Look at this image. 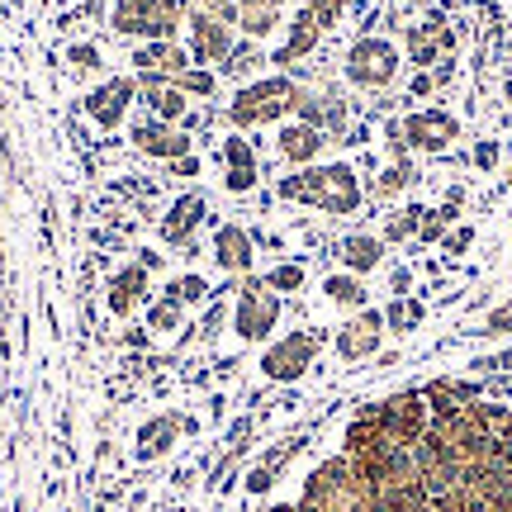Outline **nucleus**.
Returning a JSON list of instances; mask_svg holds the SVG:
<instances>
[{"mask_svg":"<svg viewBox=\"0 0 512 512\" xmlns=\"http://www.w3.org/2000/svg\"><path fill=\"white\" fill-rule=\"evenodd\" d=\"M280 200L309 204L318 214H332V219H347L361 209L366 190H361V176L351 162H328V166H304L299 176H285L280 181Z\"/></svg>","mask_w":512,"mask_h":512,"instance_id":"f257e3e1","label":"nucleus"},{"mask_svg":"<svg viewBox=\"0 0 512 512\" xmlns=\"http://www.w3.org/2000/svg\"><path fill=\"white\" fill-rule=\"evenodd\" d=\"M299 105V81L290 76H256L247 86H238V95L228 100V119L238 128H266V124H280L285 114H294Z\"/></svg>","mask_w":512,"mask_h":512,"instance_id":"f03ea898","label":"nucleus"},{"mask_svg":"<svg viewBox=\"0 0 512 512\" xmlns=\"http://www.w3.org/2000/svg\"><path fill=\"white\" fill-rule=\"evenodd\" d=\"M403 57L399 48L380 34H366L356 38L347 48V62H342V72H347L351 86H361V91H384V86H394V76H399Z\"/></svg>","mask_w":512,"mask_h":512,"instance_id":"7ed1b4c3","label":"nucleus"},{"mask_svg":"<svg viewBox=\"0 0 512 512\" xmlns=\"http://www.w3.org/2000/svg\"><path fill=\"white\" fill-rule=\"evenodd\" d=\"M280 323V294L266 290V280L238 275V309H233V332L238 342H266Z\"/></svg>","mask_w":512,"mask_h":512,"instance_id":"20e7f679","label":"nucleus"},{"mask_svg":"<svg viewBox=\"0 0 512 512\" xmlns=\"http://www.w3.org/2000/svg\"><path fill=\"white\" fill-rule=\"evenodd\" d=\"M185 48H190V62L195 67H223L228 53L238 48V38H233V24L219 15H209V10H185Z\"/></svg>","mask_w":512,"mask_h":512,"instance_id":"39448f33","label":"nucleus"},{"mask_svg":"<svg viewBox=\"0 0 512 512\" xmlns=\"http://www.w3.org/2000/svg\"><path fill=\"white\" fill-rule=\"evenodd\" d=\"M380 427L394 446H408V451H413V446L427 437V427H432V408L422 399V389H403L394 399H384L380 403Z\"/></svg>","mask_w":512,"mask_h":512,"instance_id":"423d86ee","label":"nucleus"},{"mask_svg":"<svg viewBox=\"0 0 512 512\" xmlns=\"http://www.w3.org/2000/svg\"><path fill=\"white\" fill-rule=\"evenodd\" d=\"M318 347H323V332H313V328L290 332V337H280L275 347H266V356H261V375L275 380V384L299 380V375L313 366Z\"/></svg>","mask_w":512,"mask_h":512,"instance_id":"0eeeda50","label":"nucleus"},{"mask_svg":"<svg viewBox=\"0 0 512 512\" xmlns=\"http://www.w3.org/2000/svg\"><path fill=\"white\" fill-rule=\"evenodd\" d=\"M128 138L133 147L143 152V157H157V162H181L195 152V138L176 124H162V119H152V114H138L133 128H128Z\"/></svg>","mask_w":512,"mask_h":512,"instance_id":"6e6552de","label":"nucleus"},{"mask_svg":"<svg viewBox=\"0 0 512 512\" xmlns=\"http://www.w3.org/2000/svg\"><path fill=\"white\" fill-rule=\"evenodd\" d=\"M451 53H456V29H451L441 15H427V19H418V24L408 29V62H413L418 72L441 67Z\"/></svg>","mask_w":512,"mask_h":512,"instance_id":"1a4fd4ad","label":"nucleus"},{"mask_svg":"<svg viewBox=\"0 0 512 512\" xmlns=\"http://www.w3.org/2000/svg\"><path fill=\"white\" fill-rule=\"evenodd\" d=\"M460 138V119L451 110H413L403 119V143L413 152H446Z\"/></svg>","mask_w":512,"mask_h":512,"instance_id":"9d476101","label":"nucleus"},{"mask_svg":"<svg viewBox=\"0 0 512 512\" xmlns=\"http://www.w3.org/2000/svg\"><path fill=\"white\" fill-rule=\"evenodd\" d=\"M384 342V313L380 309H356V318H347L337 337H332V347L342 361H370Z\"/></svg>","mask_w":512,"mask_h":512,"instance_id":"9b49d317","label":"nucleus"},{"mask_svg":"<svg viewBox=\"0 0 512 512\" xmlns=\"http://www.w3.org/2000/svg\"><path fill=\"white\" fill-rule=\"evenodd\" d=\"M133 100H138V76H110L105 86H95V91L86 95V114H91L95 128L110 133V128L124 124V114Z\"/></svg>","mask_w":512,"mask_h":512,"instance_id":"f8f14e48","label":"nucleus"},{"mask_svg":"<svg viewBox=\"0 0 512 512\" xmlns=\"http://www.w3.org/2000/svg\"><path fill=\"white\" fill-rule=\"evenodd\" d=\"M138 100H143V110L152 119H162V124H185V114H190V95L176 86V81H166V76H138Z\"/></svg>","mask_w":512,"mask_h":512,"instance_id":"ddd939ff","label":"nucleus"},{"mask_svg":"<svg viewBox=\"0 0 512 512\" xmlns=\"http://www.w3.org/2000/svg\"><path fill=\"white\" fill-rule=\"evenodd\" d=\"M195 62H190V48H185L181 38H166V43H138L133 48V72L138 76H166V81H176L181 72H190Z\"/></svg>","mask_w":512,"mask_h":512,"instance_id":"4468645a","label":"nucleus"},{"mask_svg":"<svg viewBox=\"0 0 512 512\" xmlns=\"http://www.w3.org/2000/svg\"><path fill=\"white\" fill-rule=\"evenodd\" d=\"M204 209H209V204H204L200 190H185V195H176V200H171V209L162 214V228H157L166 247H190L195 228L204 223Z\"/></svg>","mask_w":512,"mask_h":512,"instance_id":"2eb2a0df","label":"nucleus"},{"mask_svg":"<svg viewBox=\"0 0 512 512\" xmlns=\"http://www.w3.org/2000/svg\"><path fill=\"white\" fill-rule=\"evenodd\" d=\"M214 261H219V271H228L233 280L238 275H252V261H256V238L242 228V223H219V233H214Z\"/></svg>","mask_w":512,"mask_h":512,"instance_id":"dca6fc26","label":"nucleus"},{"mask_svg":"<svg viewBox=\"0 0 512 512\" xmlns=\"http://www.w3.org/2000/svg\"><path fill=\"white\" fill-rule=\"evenodd\" d=\"M318 38H323V24L313 19L309 5H299V10H294V19H290V34H285V48H275L271 62L280 67V72H290V67H299V62L318 48Z\"/></svg>","mask_w":512,"mask_h":512,"instance_id":"f3484780","label":"nucleus"},{"mask_svg":"<svg viewBox=\"0 0 512 512\" xmlns=\"http://www.w3.org/2000/svg\"><path fill=\"white\" fill-rule=\"evenodd\" d=\"M147 294H152V275H147V266L133 261V266H124V271L110 275V285H105V309H110L114 318H128Z\"/></svg>","mask_w":512,"mask_h":512,"instance_id":"a211bd4d","label":"nucleus"},{"mask_svg":"<svg viewBox=\"0 0 512 512\" xmlns=\"http://www.w3.org/2000/svg\"><path fill=\"white\" fill-rule=\"evenodd\" d=\"M275 147H280V157H285V162L313 166L318 157H323V147H328V133H323V128H313V124H304V119H294V124H280Z\"/></svg>","mask_w":512,"mask_h":512,"instance_id":"6ab92c4d","label":"nucleus"},{"mask_svg":"<svg viewBox=\"0 0 512 512\" xmlns=\"http://www.w3.org/2000/svg\"><path fill=\"white\" fill-rule=\"evenodd\" d=\"M285 5L290 0H238V29L252 43H261V38H271L280 24H285Z\"/></svg>","mask_w":512,"mask_h":512,"instance_id":"aec40b11","label":"nucleus"},{"mask_svg":"<svg viewBox=\"0 0 512 512\" xmlns=\"http://www.w3.org/2000/svg\"><path fill=\"white\" fill-rule=\"evenodd\" d=\"M181 441V418L176 413H157L138 427V460H157Z\"/></svg>","mask_w":512,"mask_h":512,"instance_id":"412c9836","label":"nucleus"},{"mask_svg":"<svg viewBox=\"0 0 512 512\" xmlns=\"http://www.w3.org/2000/svg\"><path fill=\"white\" fill-rule=\"evenodd\" d=\"M181 24H185V0H152L147 5V24H143V43L181 38Z\"/></svg>","mask_w":512,"mask_h":512,"instance_id":"4be33fe9","label":"nucleus"},{"mask_svg":"<svg viewBox=\"0 0 512 512\" xmlns=\"http://www.w3.org/2000/svg\"><path fill=\"white\" fill-rule=\"evenodd\" d=\"M337 256H342V266H347L351 275H370V271H375V266L384 261V238H370V233H351V238H342Z\"/></svg>","mask_w":512,"mask_h":512,"instance_id":"5701e85b","label":"nucleus"},{"mask_svg":"<svg viewBox=\"0 0 512 512\" xmlns=\"http://www.w3.org/2000/svg\"><path fill=\"white\" fill-rule=\"evenodd\" d=\"M323 299H328V304H337V309H366L370 290L361 285V275L337 271V275H328V280H323Z\"/></svg>","mask_w":512,"mask_h":512,"instance_id":"b1692460","label":"nucleus"},{"mask_svg":"<svg viewBox=\"0 0 512 512\" xmlns=\"http://www.w3.org/2000/svg\"><path fill=\"white\" fill-rule=\"evenodd\" d=\"M209 280H204L200 271H185V275H171L166 280L162 299H171V304H181V309H200V304H209Z\"/></svg>","mask_w":512,"mask_h":512,"instance_id":"393cba45","label":"nucleus"},{"mask_svg":"<svg viewBox=\"0 0 512 512\" xmlns=\"http://www.w3.org/2000/svg\"><path fill=\"white\" fill-rule=\"evenodd\" d=\"M261 62H271V57L261 53V43H252V38H247V43H238V48L228 53V62L219 67V76H233V81H242V86H247Z\"/></svg>","mask_w":512,"mask_h":512,"instance_id":"a878e982","label":"nucleus"},{"mask_svg":"<svg viewBox=\"0 0 512 512\" xmlns=\"http://www.w3.org/2000/svg\"><path fill=\"white\" fill-rule=\"evenodd\" d=\"M422 318H427V304L422 299H408V294H399L389 309H384V332H413V328H422Z\"/></svg>","mask_w":512,"mask_h":512,"instance_id":"bb28decb","label":"nucleus"},{"mask_svg":"<svg viewBox=\"0 0 512 512\" xmlns=\"http://www.w3.org/2000/svg\"><path fill=\"white\" fill-rule=\"evenodd\" d=\"M147 5H152V0H114V10H110V29H114V34H124V38H143Z\"/></svg>","mask_w":512,"mask_h":512,"instance_id":"cd10ccee","label":"nucleus"},{"mask_svg":"<svg viewBox=\"0 0 512 512\" xmlns=\"http://www.w3.org/2000/svg\"><path fill=\"white\" fill-rule=\"evenodd\" d=\"M185 328V309L181 304H171V299H157L152 309H147V332H157V337H171V332Z\"/></svg>","mask_w":512,"mask_h":512,"instance_id":"c85d7f7f","label":"nucleus"},{"mask_svg":"<svg viewBox=\"0 0 512 512\" xmlns=\"http://www.w3.org/2000/svg\"><path fill=\"white\" fill-rule=\"evenodd\" d=\"M261 280H266V290H275V294H294V290H304L309 271H304L299 261H280V266H275V271H266Z\"/></svg>","mask_w":512,"mask_h":512,"instance_id":"c756f323","label":"nucleus"},{"mask_svg":"<svg viewBox=\"0 0 512 512\" xmlns=\"http://www.w3.org/2000/svg\"><path fill=\"white\" fill-rule=\"evenodd\" d=\"M219 157H223V166H228V171H247V166H261V162H256V143H252V138H238V133H233V138H223Z\"/></svg>","mask_w":512,"mask_h":512,"instance_id":"7c9ffc66","label":"nucleus"},{"mask_svg":"<svg viewBox=\"0 0 512 512\" xmlns=\"http://www.w3.org/2000/svg\"><path fill=\"white\" fill-rule=\"evenodd\" d=\"M418 223H422V209H418V204H413V209H399V214H389V219H384V242L418 238Z\"/></svg>","mask_w":512,"mask_h":512,"instance_id":"2f4dec72","label":"nucleus"},{"mask_svg":"<svg viewBox=\"0 0 512 512\" xmlns=\"http://www.w3.org/2000/svg\"><path fill=\"white\" fill-rule=\"evenodd\" d=\"M413 181V166H408V157L403 162H394L389 171H380V181L370 185V195H380V200H389V195H399L403 185Z\"/></svg>","mask_w":512,"mask_h":512,"instance_id":"473e14b6","label":"nucleus"},{"mask_svg":"<svg viewBox=\"0 0 512 512\" xmlns=\"http://www.w3.org/2000/svg\"><path fill=\"white\" fill-rule=\"evenodd\" d=\"M176 86H181L190 100H195V95H214L219 91V72H209V67H190V72L176 76Z\"/></svg>","mask_w":512,"mask_h":512,"instance_id":"72a5a7b5","label":"nucleus"},{"mask_svg":"<svg viewBox=\"0 0 512 512\" xmlns=\"http://www.w3.org/2000/svg\"><path fill=\"white\" fill-rule=\"evenodd\" d=\"M451 219H456V214H451L446 204H441V209H422L418 242H441V238H446V223H451Z\"/></svg>","mask_w":512,"mask_h":512,"instance_id":"f704fd0d","label":"nucleus"},{"mask_svg":"<svg viewBox=\"0 0 512 512\" xmlns=\"http://www.w3.org/2000/svg\"><path fill=\"white\" fill-rule=\"evenodd\" d=\"M304 5H309L313 19H318V24H323V34H328V29H337V24H342V15H347L351 0H304Z\"/></svg>","mask_w":512,"mask_h":512,"instance_id":"c9c22d12","label":"nucleus"},{"mask_svg":"<svg viewBox=\"0 0 512 512\" xmlns=\"http://www.w3.org/2000/svg\"><path fill=\"white\" fill-rule=\"evenodd\" d=\"M256 181H261V166H247V171H223V190H233V195L256 190Z\"/></svg>","mask_w":512,"mask_h":512,"instance_id":"e433bc0d","label":"nucleus"},{"mask_svg":"<svg viewBox=\"0 0 512 512\" xmlns=\"http://www.w3.org/2000/svg\"><path fill=\"white\" fill-rule=\"evenodd\" d=\"M223 323H228V304H223V294H219V299H209L200 332H204V337H214V332H223Z\"/></svg>","mask_w":512,"mask_h":512,"instance_id":"4c0bfd02","label":"nucleus"},{"mask_svg":"<svg viewBox=\"0 0 512 512\" xmlns=\"http://www.w3.org/2000/svg\"><path fill=\"white\" fill-rule=\"evenodd\" d=\"M470 242H475V228H470V223H460V228H451V233L441 238V252H446V256H460L465 247H470Z\"/></svg>","mask_w":512,"mask_h":512,"instance_id":"58836bf2","label":"nucleus"},{"mask_svg":"<svg viewBox=\"0 0 512 512\" xmlns=\"http://www.w3.org/2000/svg\"><path fill=\"white\" fill-rule=\"evenodd\" d=\"M484 332H489V337H508L512 332V299L508 304H498V309L484 318Z\"/></svg>","mask_w":512,"mask_h":512,"instance_id":"ea45409f","label":"nucleus"},{"mask_svg":"<svg viewBox=\"0 0 512 512\" xmlns=\"http://www.w3.org/2000/svg\"><path fill=\"white\" fill-rule=\"evenodd\" d=\"M67 62H72L76 72H95V67H100V53H95L91 43H76V48H67Z\"/></svg>","mask_w":512,"mask_h":512,"instance_id":"a19ab883","label":"nucleus"},{"mask_svg":"<svg viewBox=\"0 0 512 512\" xmlns=\"http://www.w3.org/2000/svg\"><path fill=\"white\" fill-rule=\"evenodd\" d=\"M475 166H479V171H494V166H498V138L475 143Z\"/></svg>","mask_w":512,"mask_h":512,"instance_id":"79ce46f5","label":"nucleus"},{"mask_svg":"<svg viewBox=\"0 0 512 512\" xmlns=\"http://www.w3.org/2000/svg\"><path fill=\"white\" fill-rule=\"evenodd\" d=\"M266 489H271V470L261 465V470H252V475H247V494H266Z\"/></svg>","mask_w":512,"mask_h":512,"instance_id":"37998d69","label":"nucleus"},{"mask_svg":"<svg viewBox=\"0 0 512 512\" xmlns=\"http://www.w3.org/2000/svg\"><path fill=\"white\" fill-rule=\"evenodd\" d=\"M432 91H437V76H432V72L413 76V95H432Z\"/></svg>","mask_w":512,"mask_h":512,"instance_id":"c03bdc74","label":"nucleus"},{"mask_svg":"<svg viewBox=\"0 0 512 512\" xmlns=\"http://www.w3.org/2000/svg\"><path fill=\"white\" fill-rule=\"evenodd\" d=\"M408 285H413V271H394V294H408Z\"/></svg>","mask_w":512,"mask_h":512,"instance_id":"a18cd8bd","label":"nucleus"},{"mask_svg":"<svg viewBox=\"0 0 512 512\" xmlns=\"http://www.w3.org/2000/svg\"><path fill=\"white\" fill-rule=\"evenodd\" d=\"M271 512H299V508H294V503H275Z\"/></svg>","mask_w":512,"mask_h":512,"instance_id":"49530a36","label":"nucleus"},{"mask_svg":"<svg viewBox=\"0 0 512 512\" xmlns=\"http://www.w3.org/2000/svg\"><path fill=\"white\" fill-rule=\"evenodd\" d=\"M508 190H512V171H508Z\"/></svg>","mask_w":512,"mask_h":512,"instance_id":"de8ad7c7","label":"nucleus"}]
</instances>
